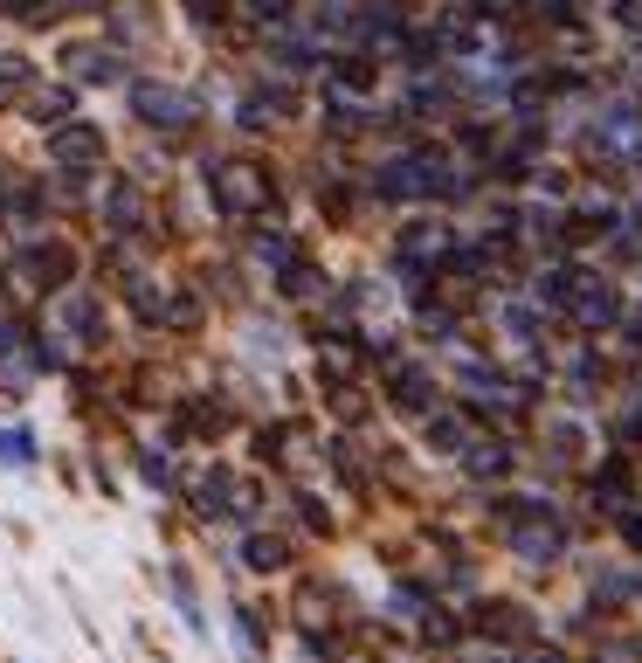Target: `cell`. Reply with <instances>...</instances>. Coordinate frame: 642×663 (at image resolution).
<instances>
[{
	"label": "cell",
	"instance_id": "obj_1",
	"mask_svg": "<svg viewBox=\"0 0 642 663\" xmlns=\"http://www.w3.org/2000/svg\"><path fill=\"white\" fill-rule=\"evenodd\" d=\"M139 104L153 111V118H194V104L174 98V90H139Z\"/></svg>",
	"mask_w": 642,
	"mask_h": 663
},
{
	"label": "cell",
	"instance_id": "obj_2",
	"mask_svg": "<svg viewBox=\"0 0 642 663\" xmlns=\"http://www.w3.org/2000/svg\"><path fill=\"white\" fill-rule=\"evenodd\" d=\"M90 153H98V139H90V131H69V139H63V160H90Z\"/></svg>",
	"mask_w": 642,
	"mask_h": 663
}]
</instances>
